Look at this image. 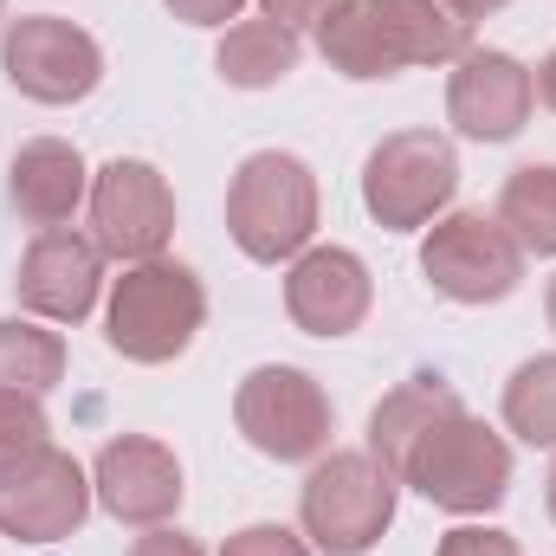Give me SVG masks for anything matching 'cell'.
I'll return each instance as SVG.
<instances>
[{"instance_id":"83f0119b","label":"cell","mask_w":556,"mask_h":556,"mask_svg":"<svg viewBox=\"0 0 556 556\" xmlns=\"http://www.w3.org/2000/svg\"><path fill=\"white\" fill-rule=\"evenodd\" d=\"M531 78H538V98H544V104L556 111V52L544 59V65H538V72H531Z\"/></svg>"},{"instance_id":"2e32d148","label":"cell","mask_w":556,"mask_h":556,"mask_svg":"<svg viewBox=\"0 0 556 556\" xmlns=\"http://www.w3.org/2000/svg\"><path fill=\"white\" fill-rule=\"evenodd\" d=\"M7 194H13V214L46 233V227H65L91 201V168H85L78 142L33 137V142H20V155L7 168Z\"/></svg>"},{"instance_id":"f1b7e54d","label":"cell","mask_w":556,"mask_h":556,"mask_svg":"<svg viewBox=\"0 0 556 556\" xmlns=\"http://www.w3.org/2000/svg\"><path fill=\"white\" fill-rule=\"evenodd\" d=\"M466 20H485V13H498V7H511V0H453Z\"/></svg>"},{"instance_id":"52a82bcc","label":"cell","mask_w":556,"mask_h":556,"mask_svg":"<svg viewBox=\"0 0 556 556\" xmlns=\"http://www.w3.org/2000/svg\"><path fill=\"white\" fill-rule=\"evenodd\" d=\"M233 427L247 433L253 453H266L278 466H311L330 453V427L337 408L324 395V382L298 363H260L240 389H233Z\"/></svg>"},{"instance_id":"8fae6325","label":"cell","mask_w":556,"mask_h":556,"mask_svg":"<svg viewBox=\"0 0 556 556\" xmlns=\"http://www.w3.org/2000/svg\"><path fill=\"white\" fill-rule=\"evenodd\" d=\"M91 472L72 459V453H59V446H46L33 466H20L13 479H0V538H13V544H65L85 518H91Z\"/></svg>"},{"instance_id":"44dd1931","label":"cell","mask_w":556,"mask_h":556,"mask_svg":"<svg viewBox=\"0 0 556 556\" xmlns=\"http://www.w3.org/2000/svg\"><path fill=\"white\" fill-rule=\"evenodd\" d=\"M505 433H518L525 446H556V350L511 369V382H505Z\"/></svg>"},{"instance_id":"1f68e13d","label":"cell","mask_w":556,"mask_h":556,"mask_svg":"<svg viewBox=\"0 0 556 556\" xmlns=\"http://www.w3.org/2000/svg\"><path fill=\"white\" fill-rule=\"evenodd\" d=\"M0 13H7V0H0Z\"/></svg>"},{"instance_id":"484cf974","label":"cell","mask_w":556,"mask_h":556,"mask_svg":"<svg viewBox=\"0 0 556 556\" xmlns=\"http://www.w3.org/2000/svg\"><path fill=\"white\" fill-rule=\"evenodd\" d=\"M181 26H227V20H240V7L247 0H162Z\"/></svg>"},{"instance_id":"f546056e","label":"cell","mask_w":556,"mask_h":556,"mask_svg":"<svg viewBox=\"0 0 556 556\" xmlns=\"http://www.w3.org/2000/svg\"><path fill=\"white\" fill-rule=\"evenodd\" d=\"M544 505H551V518H556V466H551V479H544Z\"/></svg>"},{"instance_id":"277c9868","label":"cell","mask_w":556,"mask_h":556,"mask_svg":"<svg viewBox=\"0 0 556 556\" xmlns=\"http://www.w3.org/2000/svg\"><path fill=\"white\" fill-rule=\"evenodd\" d=\"M207 324V285L194 278V266L181 260H142L124 266V278H111V311H104V343L142 363V369H162L175 363Z\"/></svg>"},{"instance_id":"ba28073f","label":"cell","mask_w":556,"mask_h":556,"mask_svg":"<svg viewBox=\"0 0 556 556\" xmlns=\"http://www.w3.org/2000/svg\"><path fill=\"white\" fill-rule=\"evenodd\" d=\"M420 273L440 298L453 304H498L525 285V247L511 240V227L485 207H459L440 214L420 240Z\"/></svg>"},{"instance_id":"7402d4cb","label":"cell","mask_w":556,"mask_h":556,"mask_svg":"<svg viewBox=\"0 0 556 556\" xmlns=\"http://www.w3.org/2000/svg\"><path fill=\"white\" fill-rule=\"evenodd\" d=\"M46 446H52V420L39 408V395H0V479L33 466Z\"/></svg>"},{"instance_id":"ac0fdd59","label":"cell","mask_w":556,"mask_h":556,"mask_svg":"<svg viewBox=\"0 0 556 556\" xmlns=\"http://www.w3.org/2000/svg\"><path fill=\"white\" fill-rule=\"evenodd\" d=\"M298 59H304L298 33L260 13V20H233V26L220 33L214 72H220L233 91H273V85H285V78L298 72Z\"/></svg>"},{"instance_id":"ffe728a7","label":"cell","mask_w":556,"mask_h":556,"mask_svg":"<svg viewBox=\"0 0 556 556\" xmlns=\"http://www.w3.org/2000/svg\"><path fill=\"white\" fill-rule=\"evenodd\" d=\"M498 220L511 227V240L525 247V260H551L556 253V162H525L505 175L498 188Z\"/></svg>"},{"instance_id":"603a6c76","label":"cell","mask_w":556,"mask_h":556,"mask_svg":"<svg viewBox=\"0 0 556 556\" xmlns=\"http://www.w3.org/2000/svg\"><path fill=\"white\" fill-rule=\"evenodd\" d=\"M220 556H317L298 531H285V525H247V531H233Z\"/></svg>"},{"instance_id":"6da1fadb","label":"cell","mask_w":556,"mask_h":556,"mask_svg":"<svg viewBox=\"0 0 556 556\" xmlns=\"http://www.w3.org/2000/svg\"><path fill=\"white\" fill-rule=\"evenodd\" d=\"M330 72L376 85L408 65H459L472 52V20L453 0H343L317 26Z\"/></svg>"},{"instance_id":"9c48e42d","label":"cell","mask_w":556,"mask_h":556,"mask_svg":"<svg viewBox=\"0 0 556 556\" xmlns=\"http://www.w3.org/2000/svg\"><path fill=\"white\" fill-rule=\"evenodd\" d=\"M0 72L33 104H85L104 85V46L59 13H20L0 33Z\"/></svg>"},{"instance_id":"cb8c5ba5","label":"cell","mask_w":556,"mask_h":556,"mask_svg":"<svg viewBox=\"0 0 556 556\" xmlns=\"http://www.w3.org/2000/svg\"><path fill=\"white\" fill-rule=\"evenodd\" d=\"M433 556H525V551H518V538L498 531V525H459V531L440 538Z\"/></svg>"},{"instance_id":"d4e9b609","label":"cell","mask_w":556,"mask_h":556,"mask_svg":"<svg viewBox=\"0 0 556 556\" xmlns=\"http://www.w3.org/2000/svg\"><path fill=\"white\" fill-rule=\"evenodd\" d=\"M337 7H343V0H260V13H266V20H278V26H291V33H304V26L317 33Z\"/></svg>"},{"instance_id":"d6986e66","label":"cell","mask_w":556,"mask_h":556,"mask_svg":"<svg viewBox=\"0 0 556 556\" xmlns=\"http://www.w3.org/2000/svg\"><path fill=\"white\" fill-rule=\"evenodd\" d=\"M65 382V337L33 324V317H7L0 324V395H52Z\"/></svg>"},{"instance_id":"4fadbf2b","label":"cell","mask_w":556,"mask_h":556,"mask_svg":"<svg viewBox=\"0 0 556 556\" xmlns=\"http://www.w3.org/2000/svg\"><path fill=\"white\" fill-rule=\"evenodd\" d=\"M98 291H104V247L78 227H46L33 233V247L20 253V273H13V298L46 317V324H85L98 311Z\"/></svg>"},{"instance_id":"e0dca14e","label":"cell","mask_w":556,"mask_h":556,"mask_svg":"<svg viewBox=\"0 0 556 556\" xmlns=\"http://www.w3.org/2000/svg\"><path fill=\"white\" fill-rule=\"evenodd\" d=\"M453 408H466V402H459L440 376H408V382H395V389L376 402V415H369V453L402 479V466H408L415 440L440 415H453Z\"/></svg>"},{"instance_id":"4dcf8cb0","label":"cell","mask_w":556,"mask_h":556,"mask_svg":"<svg viewBox=\"0 0 556 556\" xmlns=\"http://www.w3.org/2000/svg\"><path fill=\"white\" fill-rule=\"evenodd\" d=\"M544 317H551V330H556V278H551V291H544Z\"/></svg>"},{"instance_id":"7a4b0ae2","label":"cell","mask_w":556,"mask_h":556,"mask_svg":"<svg viewBox=\"0 0 556 556\" xmlns=\"http://www.w3.org/2000/svg\"><path fill=\"white\" fill-rule=\"evenodd\" d=\"M317 233V175L291 149H253L227 181V240L253 266H285Z\"/></svg>"},{"instance_id":"9a60e30c","label":"cell","mask_w":556,"mask_h":556,"mask_svg":"<svg viewBox=\"0 0 556 556\" xmlns=\"http://www.w3.org/2000/svg\"><path fill=\"white\" fill-rule=\"evenodd\" d=\"M376 304V278L350 247H304L285 273V317L304 337H350Z\"/></svg>"},{"instance_id":"4316f807","label":"cell","mask_w":556,"mask_h":556,"mask_svg":"<svg viewBox=\"0 0 556 556\" xmlns=\"http://www.w3.org/2000/svg\"><path fill=\"white\" fill-rule=\"evenodd\" d=\"M130 556H207L201 551V538H188V531H175V525H155V531H142Z\"/></svg>"},{"instance_id":"30bf717a","label":"cell","mask_w":556,"mask_h":556,"mask_svg":"<svg viewBox=\"0 0 556 556\" xmlns=\"http://www.w3.org/2000/svg\"><path fill=\"white\" fill-rule=\"evenodd\" d=\"M91 240L124 266L162 260V247L175 240V188L155 162L117 155L91 175Z\"/></svg>"},{"instance_id":"8992f818","label":"cell","mask_w":556,"mask_h":556,"mask_svg":"<svg viewBox=\"0 0 556 556\" xmlns=\"http://www.w3.org/2000/svg\"><path fill=\"white\" fill-rule=\"evenodd\" d=\"M459 194V155L440 130H389L363 162V207L389 233L433 227Z\"/></svg>"},{"instance_id":"3957f363","label":"cell","mask_w":556,"mask_h":556,"mask_svg":"<svg viewBox=\"0 0 556 556\" xmlns=\"http://www.w3.org/2000/svg\"><path fill=\"white\" fill-rule=\"evenodd\" d=\"M395 498H402V479L369 446L324 453V459H311V472L298 485L304 544L317 556H369L395 525Z\"/></svg>"},{"instance_id":"5b68a950","label":"cell","mask_w":556,"mask_h":556,"mask_svg":"<svg viewBox=\"0 0 556 556\" xmlns=\"http://www.w3.org/2000/svg\"><path fill=\"white\" fill-rule=\"evenodd\" d=\"M402 485H415L427 505H440L453 518L498 511L505 492H511V446H505L498 427H485L479 415L453 408V415H440L415 440V453L402 466Z\"/></svg>"},{"instance_id":"7c38bea8","label":"cell","mask_w":556,"mask_h":556,"mask_svg":"<svg viewBox=\"0 0 556 556\" xmlns=\"http://www.w3.org/2000/svg\"><path fill=\"white\" fill-rule=\"evenodd\" d=\"M538 111V78L525 59L472 46L446 78V124L466 142H511Z\"/></svg>"},{"instance_id":"5bb4252c","label":"cell","mask_w":556,"mask_h":556,"mask_svg":"<svg viewBox=\"0 0 556 556\" xmlns=\"http://www.w3.org/2000/svg\"><path fill=\"white\" fill-rule=\"evenodd\" d=\"M91 492H98V505L117 525L155 531V525H168L181 511V492L188 485H181L175 446H162L155 433H117V440H104V453L91 466Z\"/></svg>"}]
</instances>
